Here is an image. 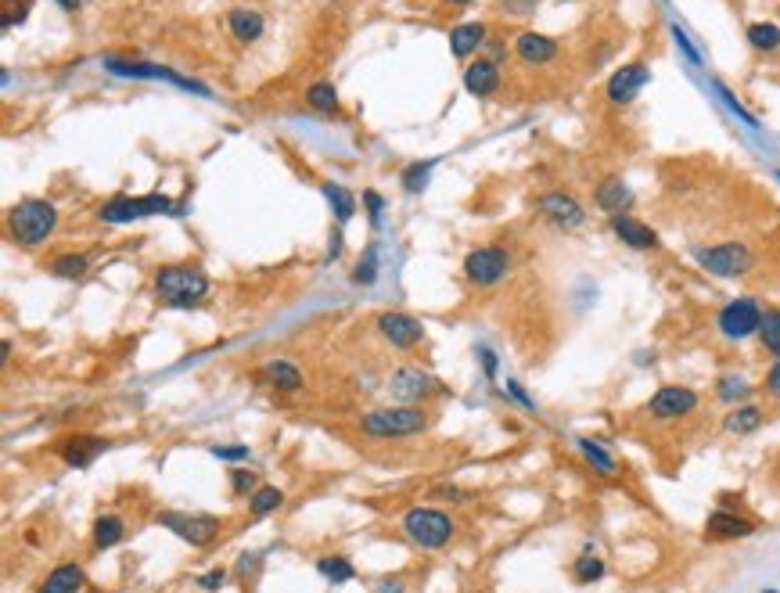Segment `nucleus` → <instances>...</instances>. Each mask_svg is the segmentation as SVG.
<instances>
[{
    "instance_id": "obj_6",
    "label": "nucleus",
    "mask_w": 780,
    "mask_h": 593,
    "mask_svg": "<svg viewBox=\"0 0 780 593\" xmlns=\"http://www.w3.org/2000/svg\"><path fill=\"white\" fill-rule=\"evenodd\" d=\"M694 259L705 274L712 277H744L752 270V252L741 241H723V244H709V248H694Z\"/></svg>"
},
{
    "instance_id": "obj_11",
    "label": "nucleus",
    "mask_w": 780,
    "mask_h": 593,
    "mask_svg": "<svg viewBox=\"0 0 780 593\" xmlns=\"http://www.w3.org/2000/svg\"><path fill=\"white\" fill-rule=\"evenodd\" d=\"M648 79H651V68L644 61H629V65L615 68L611 79H608V101L611 105H629L648 87Z\"/></svg>"
},
{
    "instance_id": "obj_2",
    "label": "nucleus",
    "mask_w": 780,
    "mask_h": 593,
    "mask_svg": "<svg viewBox=\"0 0 780 593\" xmlns=\"http://www.w3.org/2000/svg\"><path fill=\"white\" fill-rule=\"evenodd\" d=\"M360 428L374 439H407V435H421L428 428V417L418 407H381L360 417Z\"/></svg>"
},
{
    "instance_id": "obj_33",
    "label": "nucleus",
    "mask_w": 780,
    "mask_h": 593,
    "mask_svg": "<svg viewBox=\"0 0 780 593\" xmlns=\"http://www.w3.org/2000/svg\"><path fill=\"white\" fill-rule=\"evenodd\" d=\"M759 342L766 353H774L780 359V309H766L763 328H759Z\"/></svg>"
},
{
    "instance_id": "obj_34",
    "label": "nucleus",
    "mask_w": 780,
    "mask_h": 593,
    "mask_svg": "<svg viewBox=\"0 0 780 593\" xmlns=\"http://www.w3.org/2000/svg\"><path fill=\"white\" fill-rule=\"evenodd\" d=\"M324 194H328V202L335 205V213H338V220H342V224L357 213V198H353L342 183H324Z\"/></svg>"
},
{
    "instance_id": "obj_1",
    "label": "nucleus",
    "mask_w": 780,
    "mask_h": 593,
    "mask_svg": "<svg viewBox=\"0 0 780 593\" xmlns=\"http://www.w3.org/2000/svg\"><path fill=\"white\" fill-rule=\"evenodd\" d=\"M7 227L18 244H44L58 227V209L44 198H26L7 213Z\"/></svg>"
},
{
    "instance_id": "obj_14",
    "label": "nucleus",
    "mask_w": 780,
    "mask_h": 593,
    "mask_svg": "<svg viewBox=\"0 0 780 593\" xmlns=\"http://www.w3.org/2000/svg\"><path fill=\"white\" fill-rule=\"evenodd\" d=\"M389 392H392V400L414 407L418 400H424V396L435 392V381H432L424 370H418V367H400V370L392 374V381H389Z\"/></svg>"
},
{
    "instance_id": "obj_31",
    "label": "nucleus",
    "mask_w": 780,
    "mask_h": 593,
    "mask_svg": "<svg viewBox=\"0 0 780 593\" xmlns=\"http://www.w3.org/2000/svg\"><path fill=\"white\" fill-rule=\"evenodd\" d=\"M306 101H309V109H317V112H335V109H338V90H335V83H313V87L306 90Z\"/></svg>"
},
{
    "instance_id": "obj_13",
    "label": "nucleus",
    "mask_w": 780,
    "mask_h": 593,
    "mask_svg": "<svg viewBox=\"0 0 780 593\" xmlns=\"http://www.w3.org/2000/svg\"><path fill=\"white\" fill-rule=\"evenodd\" d=\"M540 213L550 220V224H557L561 231H576V227H583V224H587V209H583L572 194H565V191H550V194H543Z\"/></svg>"
},
{
    "instance_id": "obj_5",
    "label": "nucleus",
    "mask_w": 780,
    "mask_h": 593,
    "mask_svg": "<svg viewBox=\"0 0 780 593\" xmlns=\"http://www.w3.org/2000/svg\"><path fill=\"white\" fill-rule=\"evenodd\" d=\"M183 216V205L166 198V194H144V198H112L109 205H101V220L105 224H133V220H144V216Z\"/></svg>"
},
{
    "instance_id": "obj_39",
    "label": "nucleus",
    "mask_w": 780,
    "mask_h": 593,
    "mask_svg": "<svg viewBox=\"0 0 780 593\" xmlns=\"http://www.w3.org/2000/svg\"><path fill=\"white\" fill-rule=\"evenodd\" d=\"M58 277H83V270H87V255H61L55 259V266H51Z\"/></svg>"
},
{
    "instance_id": "obj_30",
    "label": "nucleus",
    "mask_w": 780,
    "mask_h": 593,
    "mask_svg": "<svg viewBox=\"0 0 780 593\" xmlns=\"http://www.w3.org/2000/svg\"><path fill=\"white\" fill-rule=\"evenodd\" d=\"M748 44H752L755 51H777L780 26H774V22H752V26H748Z\"/></svg>"
},
{
    "instance_id": "obj_23",
    "label": "nucleus",
    "mask_w": 780,
    "mask_h": 593,
    "mask_svg": "<svg viewBox=\"0 0 780 593\" xmlns=\"http://www.w3.org/2000/svg\"><path fill=\"white\" fill-rule=\"evenodd\" d=\"M482 44H485V26H482V22H464V26H457V29L450 33V51H453L457 58L475 55Z\"/></svg>"
},
{
    "instance_id": "obj_44",
    "label": "nucleus",
    "mask_w": 780,
    "mask_h": 593,
    "mask_svg": "<svg viewBox=\"0 0 780 593\" xmlns=\"http://www.w3.org/2000/svg\"><path fill=\"white\" fill-rule=\"evenodd\" d=\"M367 209H370V224H378V213H381V194L378 191H367Z\"/></svg>"
},
{
    "instance_id": "obj_26",
    "label": "nucleus",
    "mask_w": 780,
    "mask_h": 593,
    "mask_svg": "<svg viewBox=\"0 0 780 593\" xmlns=\"http://www.w3.org/2000/svg\"><path fill=\"white\" fill-rule=\"evenodd\" d=\"M576 446H579V453L587 457V464H590L594 472H600V474L619 472V461L611 457V450H608L604 442H598V439H576Z\"/></svg>"
},
{
    "instance_id": "obj_22",
    "label": "nucleus",
    "mask_w": 780,
    "mask_h": 593,
    "mask_svg": "<svg viewBox=\"0 0 780 593\" xmlns=\"http://www.w3.org/2000/svg\"><path fill=\"white\" fill-rule=\"evenodd\" d=\"M259 378H263L266 385L281 389V392H299V389H302L299 367H296V363H288V359H270V363H263Z\"/></svg>"
},
{
    "instance_id": "obj_25",
    "label": "nucleus",
    "mask_w": 780,
    "mask_h": 593,
    "mask_svg": "<svg viewBox=\"0 0 780 593\" xmlns=\"http://www.w3.org/2000/svg\"><path fill=\"white\" fill-rule=\"evenodd\" d=\"M231 33H234V40H241V44L259 40L263 36V15L252 11V7H234L231 11Z\"/></svg>"
},
{
    "instance_id": "obj_3",
    "label": "nucleus",
    "mask_w": 780,
    "mask_h": 593,
    "mask_svg": "<svg viewBox=\"0 0 780 593\" xmlns=\"http://www.w3.org/2000/svg\"><path fill=\"white\" fill-rule=\"evenodd\" d=\"M763 317H766V309H763V302H759V298L741 296V298H730V302L723 306L720 317H716V328H720L723 338H730V342H744V338L759 335Z\"/></svg>"
},
{
    "instance_id": "obj_46",
    "label": "nucleus",
    "mask_w": 780,
    "mask_h": 593,
    "mask_svg": "<svg viewBox=\"0 0 780 593\" xmlns=\"http://www.w3.org/2000/svg\"><path fill=\"white\" fill-rule=\"evenodd\" d=\"M482 367H485V374H493V370H496V356L482 353Z\"/></svg>"
},
{
    "instance_id": "obj_36",
    "label": "nucleus",
    "mask_w": 780,
    "mask_h": 593,
    "mask_svg": "<svg viewBox=\"0 0 780 593\" xmlns=\"http://www.w3.org/2000/svg\"><path fill=\"white\" fill-rule=\"evenodd\" d=\"M752 392V385L741 378V374H723L720 385H716V396H720L723 403H737V400H744Z\"/></svg>"
},
{
    "instance_id": "obj_15",
    "label": "nucleus",
    "mask_w": 780,
    "mask_h": 593,
    "mask_svg": "<svg viewBox=\"0 0 780 593\" xmlns=\"http://www.w3.org/2000/svg\"><path fill=\"white\" fill-rule=\"evenodd\" d=\"M611 234L619 237L622 244H629V248H637V252H651V248H659L661 241L659 234L644 224V220H637V216H629V213H619V216H611Z\"/></svg>"
},
{
    "instance_id": "obj_29",
    "label": "nucleus",
    "mask_w": 780,
    "mask_h": 593,
    "mask_svg": "<svg viewBox=\"0 0 780 593\" xmlns=\"http://www.w3.org/2000/svg\"><path fill=\"white\" fill-rule=\"evenodd\" d=\"M281 504H285V493H281L277 485H259V489L248 496V511H252L255 518H263V515L277 511Z\"/></svg>"
},
{
    "instance_id": "obj_18",
    "label": "nucleus",
    "mask_w": 780,
    "mask_h": 593,
    "mask_svg": "<svg viewBox=\"0 0 780 593\" xmlns=\"http://www.w3.org/2000/svg\"><path fill=\"white\" fill-rule=\"evenodd\" d=\"M515 51L525 65H546L557 58V40L543 36V33H518L515 36Z\"/></svg>"
},
{
    "instance_id": "obj_42",
    "label": "nucleus",
    "mask_w": 780,
    "mask_h": 593,
    "mask_svg": "<svg viewBox=\"0 0 780 593\" xmlns=\"http://www.w3.org/2000/svg\"><path fill=\"white\" fill-rule=\"evenodd\" d=\"M763 389H766V396H774L780 400V359L766 370V381H763Z\"/></svg>"
},
{
    "instance_id": "obj_27",
    "label": "nucleus",
    "mask_w": 780,
    "mask_h": 593,
    "mask_svg": "<svg viewBox=\"0 0 780 593\" xmlns=\"http://www.w3.org/2000/svg\"><path fill=\"white\" fill-rule=\"evenodd\" d=\"M759 424H763V407H755V403L733 407V411L726 414V432H730V435H748V432H755Z\"/></svg>"
},
{
    "instance_id": "obj_37",
    "label": "nucleus",
    "mask_w": 780,
    "mask_h": 593,
    "mask_svg": "<svg viewBox=\"0 0 780 593\" xmlns=\"http://www.w3.org/2000/svg\"><path fill=\"white\" fill-rule=\"evenodd\" d=\"M374 277H378V244H367V255L357 263L353 281H357V285H374Z\"/></svg>"
},
{
    "instance_id": "obj_35",
    "label": "nucleus",
    "mask_w": 780,
    "mask_h": 593,
    "mask_svg": "<svg viewBox=\"0 0 780 593\" xmlns=\"http://www.w3.org/2000/svg\"><path fill=\"white\" fill-rule=\"evenodd\" d=\"M317 568H320V576H328L331 583H349V579L357 576V568L349 565V557H320Z\"/></svg>"
},
{
    "instance_id": "obj_4",
    "label": "nucleus",
    "mask_w": 780,
    "mask_h": 593,
    "mask_svg": "<svg viewBox=\"0 0 780 593\" xmlns=\"http://www.w3.org/2000/svg\"><path fill=\"white\" fill-rule=\"evenodd\" d=\"M155 292L170 306H191L209 292V277L198 266H162L155 274Z\"/></svg>"
},
{
    "instance_id": "obj_16",
    "label": "nucleus",
    "mask_w": 780,
    "mask_h": 593,
    "mask_svg": "<svg viewBox=\"0 0 780 593\" xmlns=\"http://www.w3.org/2000/svg\"><path fill=\"white\" fill-rule=\"evenodd\" d=\"M105 439H98V435H72V439H65L61 442V461L68 464V468H90L101 453H105Z\"/></svg>"
},
{
    "instance_id": "obj_48",
    "label": "nucleus",
    "mask_w": 780,
    "mask_h": 593,
    "mask_svg": "<svg viewBox=\"0 0 780 593\" xmlns=\"http://www.w3.org/2000/svg\"><path fill=\"white\" fill-rule=\"evenodd\" d=\"M759 593H780V590H759Z\"/></svg>"
},
{
    "instance_id": "obj_10",
    "label": "nucleus",
    "mask_w": 780,
    "mask_h": 593,
    "mask_svg": "<svg viewBox=\"0 0 780 593\" xmlns=\"http://www.w3.org/2000/svg\"><path fill=\"white\" fill-rule=\"evenodd\" d=\"M698 411V392L687 385H661L659 392L648 400V414L655 421H680V417Z\"/></svg>"
},
{
    "instance_id": "obj_9",
    "label": "nucleus",
    "mask_w": 780,
    "mask_h": 593,
    "mask_svg": "<svg viewBox=\"0 0 780 593\" xmlns=\"http://www.w3.org/2000/svg\"><path fill=\"white\" fill-rule=\"evenodd\" d=\"M159 525L177 533L181 539H187L191 546H205L213 543L216 533H220V522L209 518V515H183V511H162L159 515Z\"/></svg>"
},
{
    "instance_id": "obj_28",
    "label": "nucleus",
    "mask_w": 780,
    "mask_h": 593,
    "mask_svg": "<svg viewBox=\"0 0 780 593\" xmlns=\"http://www.w3.org/2000/svg\"><path fill=\"white\" fill-rule=\"evenodd\" d=\"M122 536H126V525H122L120 515H101V518L94 522V546H98V550L116 546Z\"/></svg>"
},
{
    "instance_id": "obj_24",
    "label": "nucleus",
    "mask_w": 780,
    "mask_h": 593,
    "mask_svg": "<svg viewBox=\"0 0 780 593\" xmlns=\"http://www.w3.org/2000/svg\"><path fill=\"white\" fill-rule=\"evenodd\" d=\"M83 590V568L79 565H58L36 593H79Z\"/></svg>"
},
{
    "instance_id": "obj_40",
    "label": "nucleus",
    "mask_w": 780,
    "mask_h": 593,
    "mask_svg": "<svg viewBox=\"0 0 780 593\" xmlns=\"http://www.w3.org/2000/svg\"><path fill=\"white\" fill-rule=\"evenodd\" d=\"M231 489H234V496H252V493H255V472L234 468V472H231Z\"/></svg>"
},
{
    "instance_id": "obj_8",
    "label": "nucleus",
    "mask_w": 780,
    "mask_h": 593,
    "mask_svg": "<svg viewBox=\"0 0 780 593\" xmlns=\"http://www.w3.org/2000/svg\"><path fill=\"white\" fill-rule=\"evenodd\" d=\"M507 270H511V255H507V248H500V244L472 248L468 259H464V277H468L472 285H479V288H489V285L504 281Z\"/></svg>"
},
{
    "instance_id": "obj_12",
    "label": "nucleus",
    "mask_w": 780,
    "mask_h": 593,
    "mask_svg": "<svg viewBox=\"0 0 780 593\" xmlns=\"http://www.w3.org/2000/svg\"><path fill=\"white\" fill-rule=\"evenodd\" d=\"M374 324H378V335H381L385 342H392L396 349H411V346H418L421 338H424L421 320H414L411 313H396V309H389V313H381Z\"/></svg>"
},
{
    "instance_id": "obj_41",
    "label": "nucleus",
    "mask_w": 780,
    "mask_h": 593,
    "mask_svg": "<svg viewBox=\"0 0 780 593\" xmlns=\"http://www.w3.org/2000/svg\"><path fill=\"white\" fill-rule=\"evenodd\" d=\"M213 457L220 461H248V446L238 442V446H213Z\"/></svg>"
},
{
    "instance_id": "obj_17",
    "label": "nucleus",
    "mask_w": 780,
    "mask_h": 593,
    "mask_svg": "<svg viewBox=\"0 0 780 593\" xmlns=\"http://www.w3.org/2000/svg\"><path fill=\"white\" fill-rule=\"evenodd\" d=\"M116 76H137V79H173L177 87H187V90H198V94H205V87H198V83H191V79H183L177 76L173 68H159V65H144V61H105Z\"/></svg>"
},
{
    "instance_id": "obj_43",
    "label": "nucleus",
    "mask_w": 780,
    "mask_h": 593,
    "mask_svg": "<svg viewBox=\"0 0 780 593\" xmlns=\"http://www.w3.org/2000/svg\"><path fill=\"white\" fill-rule=\"evenodd\" d=\"M224 579H227V572H224V568H213V572H205V576L198 579V587H202V590H220Z\"/></svg>"
},
{
    "instance_id": "obj_7",
    "label": "nucleus",
    "mask_w": 780,
    "mask_h": 593,
    "mask_svg": "<svg viewBox=\"0 0 780 593\" xmlns=\"http://www.w3.org/2000/svg\"><path fill=\"white\" fill-rule=\"evenodd\" d=\"M403 529H407V536H411L418 546H424V550H439V546H446V543L453 539V522H450V515L432 511V507H411L407 518H403Z\"/></svg>"
},
{
    "instance_id": "obj_19",
    "label": "nucleus",
    "mask_w": 780,
    "mask_h": 593,
    "mask_svg": "<svg viewBox=\"0 0 780 593\" xmlns=\"http://www.w3.org/2000/svg\"><path fill=\"white\" fill-rule=\"evenodd\" d=\"M464 87H468L475 98L496 94V90H500V68H496V61H489V58L472 61V65L464 68Z\"/></svg>"
},
{
    "instance_id": "obj_20",
    "label": "nucleus",
    "mask_w": 780,
    "mask_h": 593,
    "mask_svg": "<svg viewBox=\"0 0 780 593\" xmlns=\"http://www.w3.org/2000/svg\"><path fill=\"white\" fill-rule=\"evenodd\" d=\"M594 202H598V209L611 213V216H619V213H626V209L633 205V191H629V183H626V180L611 177V180H604V183H598Z\"/></svg>"
},
{
    "instance_id": "obj_45",
    "label": "nucleus",
    "mask_w": 780,
    "mask_h": 593,
    "mask_svg": "<svg viewBox=\"0 0 780 593\" xmlns=\"http://www.w3.org/2000/svg\"><path fill=\"white\" fill-rule=\"evenodd\" d=\"M507 392H511V396H515V400H518L522 407H529V411H533V400H529V396L522 392V385H518V381H507Z\"/></svg>"
},
{
    "instance_id": "obj_21",
    "label": "nucleus",
    "mask_w": 780,
    "mask_h": 593,
    "mask_svg": "<svg viewBox=\"0 0 780 593\" xmlns=\"http://www.w3.org/2000/svg\"><path fill=\"white\" fill-rule=\"evenodd\" d=\"M752 533H755V525L748 518H741V515H730V511H716L705 522V536L709 539H744V536Z\"/></svg>"
},
{
    "instance_id": "obj_32",
    "label": "nucleus",
    "mask_w": 780,
    "mask_h": 593,
    "mask_svg": "<svg viewBox=\"0 0 780 593\" xmlns=\"http://www.w3.org/2000/svg\"><path fill=\"white\" fill-rule=\"evenodd\" d=\"M572 576H576V583L590 587V583H598L600 576H604V561H600L598 554H579L576 565H572Z\"/></svg>"
},
{
    "instance_id": "obj_38",
    "label": "nucleus",
    "mask_w": 780,
    "mask_h": 593,
    "mask_svg": "<svg viewBox=\"0 0 780 593\" xmlns=\"http://www.w3.org/2000/svg\"><path fill=\"white\" fill-rule=\"evenodd\" d=\"M432 166H435V162H414V166H407V170H403V187H407V191H411V194H418L421 187H424V180H428V170H432Z\"/></svg>"
},
{
    "instance_id": "obj_47",
    "label": "nucleus",
    "mask_w": 780,
    "mask_h": 593,
    "mask_svg": "<svg viewBox=\"0 0 780 593\" xmlns=\"http://www.w3.org/2000/svg\"><path fill=\"white\" fill-rule=\"evenodd\" d=\"M450 4H472V0H450Z\"/></svg>"
}]
</instances>
